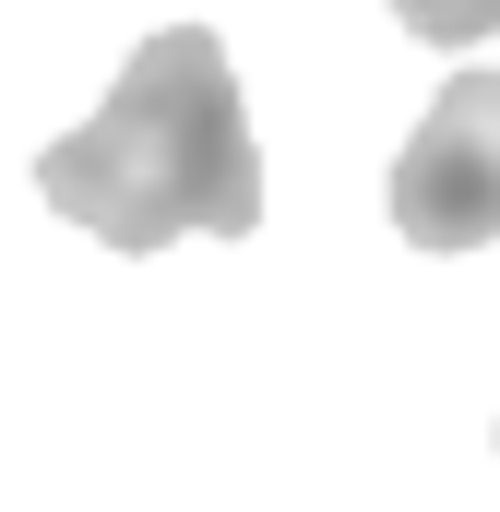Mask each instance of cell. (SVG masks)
<instances>
[{
    "label": "cell",
    "instance_id": "cell-1",
    "mask_svg": "<svg viewBox=\"0 0 500 512\" xmlns=\"http://www.w3.org/2000/svg\"><path fill=\"white\" fill-rule=\"evenodd\" d=\"M48 215H72L96 251H167V239H250L262 227V155H250L239 60L215 24L143 36L108 108L36 155Z\"/></svg>",
    "mask_w": 500,
    "mask_h": 512
},
{
    "label": "cell",
    "instance_id": "cell-2",
    "mask_svg": "<svg viewBox=\"0 0 500 512\" xmlns=\"http://www.w3.org/2000/svg\"><path fill=\"white\" fill-rule=\"evenodd\" d=\"M393 227L417 251H489L500 239V72L441 84V108L393 155Z\"/></svg>",
    "mask_w": 500,
    "mask_h": 512
},
{
    "label": "cell",
    "instance_id": "cell-3",
    "mask_svg": "<svg viewBox=\"0 0 500 512\" xmlns=\"http://www.w3.org/2000/svg\"><path fill=\"white\" fill-rule=\"evenodd\" d=\"M393 24L417 48H477V36H500V0H393Z\"/></svg>",
    "mask_w": 500,
    "mask_h": 512
}]
</instances>
